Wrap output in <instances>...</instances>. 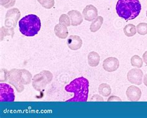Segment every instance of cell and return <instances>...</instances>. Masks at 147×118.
Instances as JSON below:
<instances>
[{
	"mask_svg": "<svg viewBox=\"0 0 147 118\" xmlns=\"http://www.w3.org/2000/svg\"><path fill=\"white\" fill-rule=\"evenodd\" d=\"M68 15L70 19L71 25L78 26L83 22V16L80 11L76 10L69 11L68 13Z\"/></svg>",
	"mask_w": 147,
	"mask_h": 118,
	"instance_id": "cell-13",
	"label": "cell"
},
{
	"mask_svg": "<svg viewBox=\"0 0 147 118\" xmlns=\"http://www.w3.org/2000/svg\"><path fill=\"white\" fill-rule=\"evenodd\" d=\"M137 32L140 35H145L147 34V23L141 22L136 27Z\"/></svg>",
	"mask_w": 147,
	"mask_h": 118,
	"instance_id": "cell-21",
	"label": "cell"
},
{
	"mask_svg": "<svg viewBox=\"0 0 147 118\" xmlns=\"http://www.w3.org/2000/svg\"><path fill=\"white\" fill-rule=\"evenodd\" d=\"M104 19L102 16H98L95 19L92 21V23L90 25V31L91 32H96L100 29L103 24Z\"/></svg>",
	"mask_w": 147,
	"mask_h": 118,
	"instance_id": "cell-16",
	"label": "cell"
},
{
	"mask_svg": "<svg viewBox=\"0 0 147 118\" xmlns=\"http://www.w3.org/2000/svg\"><path fill=\"white\" fill-rule=\"evenodd\" d=\"M143 76H144L143 71L139 68H135V69H130L128 72L127 78L129 82L132 84L140 85L143 81Z\"/></svg>",
	"mask_w": 147,
	"mask_h": 118,
	"instance_id": "cell-8",
	"label": "cell"
},
{
	"mask_svg": "<svg viewBox=\"0 0 147 118\" xmlns=\"http://www.w3.org/2000/svg\"><path fill=\"white\" fill-rule=\"evenodd\" d=\"M115 9L118 16L127 21L138 16L142 5L139 0H118Z\"/></svg>",
	"mask_w": 147,
	"mask_h": 118,
	"instance_id": "cell-2",
	"label": "cell"
},
{
	"mask_svg": "<svg viewBox=\"0 0 147 118\" xmlns=\"http://www.w3.org/2000/svg\"><path fill=\"white\" fill-rule=\"evenodd\" d=\"M89 81L83 77L76 78L65 87L68 92L74 93V97L66 102H86L89 93Z\"/></svg>",
	"mask_w": 147,
	"mask_h": 118,
	"instance_id": "cell-1",
	"label": "cell"
},
{
	"mask_svg": "<svg viewBox=\"0 0 147 118\" xmlns=\"http://www.w3.org/2000/svg\"><path fill=\"white\" fill-rule=\"evenodd\" d=\"M90 101H104V99L103 98H102L101 97H100L99 95H94L93 97H92L91 98V99L90 100Z\"/></svg>",
	"mask_w": 147,
	"mask_h": 118,
	"instance_id": "cell-25",
	"label": "cell"
},
{
	"mask_svg": "<svg viewBox=\"0 0 147 118\" xmlns=\"http://www.w3.org/2000/svg\"><path fill=\"white\" fill-rule=\"evenodd\" d=\"M21 33L26 37H34L40 31L41 22L39 17L35 14H29L19 22Z\"/></svg>",
	"mask_w": 147,
	"mask_h": 118,
	"instance_id": "cell-3",
	"label": "cell"
},
{
	"mask_svg": "<svg viewBox=\"0 0 147 118\" xmlns=\"http://www.w3.org/2000/svg\"><path fill=\"white\" fill-rule=\"evenodd\" d=\"M142 57H143V61H144V63L146 64V66H147V51L144 53V55H143ZM146 75H147V74Z\"/></svg>",
	"mask_w": 147,
	"mask_h": 118,
	"instance_id": "cell-27",
	"label": "cell"
},
{
	"mask_svg": "<svg viewBox=\"0 0 147 118\" xmlns=\"http://www.w3.org/2000/svg\"><path fill=\"white\" fill-rule=\"evenodd\" d=\"M98 92L99 93L100 95H102V96L107 97L111 94L112 90L109 85H108L105 83H103L99 86Z\"/></svg>",
	"mask_w": 147,
	"mask_h": 118,
	"instance_id": "cell-17",
	"label": "cell"
},
{
	"mask_svg": "<svg viewBox=\"0 0 147 118\" xmlns=\"http://www.w3.org/2000/svg\"><path fill=\"white\" fill-rule=\"evenodd\" d=\"M131 65L137 68H140L143 66V59L138 55H134L130 59Z\"/></svg>",
	"mask_w": 147,
	"mask_h": 118,
	"instance_id": "cell-20",
	"label": "cell"
},
{
	"mask_svg": "<svg viewBox=\"0 0 147 118\" xmlns=\"http://www.w3.org/2000/svg\"><path fill=\"white\" fill-rule=\"evenodd\" d=\"M42 6L44 8L50 9L52 8L54 5H55V1L54 0H37Z\"/></svg>",
	"mask_w": 147,
	"mask_h": 118,
	"instance_id": "cell-22",
	"label": "cell"
},
{
	"mask_svg": "<svg viewBox=\"0 0 147 118\" xmlns=\"http://www.w3.org/2000/svg\"><path fill=\"white\" fill-rule=\"evenodd\" d=\"M126 96L131 101H137L142 97V91L137 86L130 85L126 90Z\"/></svg>",
	"mask_w": 147,
	"mask_h": 118,
	"instance_id": "cell-11",
	"label": "cell"
},
{
	"mask_svg": "<svg viewBox=\"0 0 147 118\" xmlns=\"http://www.w3.org/2000/svg\"><path fill=\"white\" fill-rule=\"evenodd\" d=\"M22 71V78L21 83L23 85H28L31 82L32 79V75L30 72L26 69H21Z\"/></svg>",
	"mask_w": 147,
	"mask_h": 118,
	"instance_id": "cell-18",
	"label": "cell"
},
{
	"mask_svg": "<svg viewBox=\"0 0 147 118\" xmlns=\"http://www.w3.org/2000/svg\"><path fill=\"white\" fill-rule=\"evenodd\" d=\"M100 56L97 52L91 51L88 54V62L91 67H96L99 65L100 62Z\"/></svg>",
	"mask_w": 147,
	"mask_h": 118,
	"instance_id": "cell-15",
	"label": "cell"
},
{
	"mask_svg": "<svg viewBox=\"0 0 147 118\" xmlns=\"http://www.w3.org/2000/svg\"><path fill=\"white\" fill-rule=\"evenodd\" d=\"M119 61L114 57H109L104 59L102 67L103 69L107 72H112L117 71L119 67Z\"/></svg>",
	"mask_w": 147,
	"mask_h": 118,
	"instance_id": "cell-9",
	"label": "cell"
},
{
	"mask_svg": "<svg viewBox=\"0 0 147 118\" xmlns=\"http://www.w3.org/2000/svg\"><path fill=\"white\" fill-rule=\"evenodd\" d=\"M54 31H55L56 36L61 39H67L68 35L67 27L60 24L55 25V29H54Z\"/></svg>",
	"mask_w": 147,
	"mask_h": 118,
	"instance_id": "cell-14",
	"label": "cell"
},
{
	"mask_svg": "<svg viewBox=\"0 0 147 118\" xmlns=\"http://www.w3.org/2000/svg\"><path fill=\"white\" fill-rule=\"evenodd\" d=\"M144 85L146 86V87H147V75H145V76H144Z\"/></svg>",
	"mask_w": 147,
	"mask_h": 118,
	"instance_id": "cell-28",
	"label": "cell"
},
{
	"mask_svg": "<svg viewBox=\"0 0 147 118\" xmlns=\"http://www.w3.org/2000/svg\"><path fill=\"white\" fill-rule=\"evenodd\" d=\"M82 14L84 20L91 22L93 21L98 17V11L97 8L94 6L89 5L84 7Z\"/></svg>",
	"mask_w": 147,
	"mask_h": 118,
	"instance_id": "cell-10",
	"label": "cell"
},
{
	"mask_svg": "<svg viewBox=\"0 0 147 118\" xmlns=\"http://www.w3.org/2000/svg\"><path fill=\"white\" fill-rule=\"evenodd\" d=\"M67 45L68 48L73 51L78 50L82 48L83 45V40L78 35H70L67 40Z\"/></svg>",
	"mask_w": 147,
	"mask_h": 118,
	"instance_id": "cell-12",
	"label": "cell"
},
{
	"mask_svg": "<svg viewBox=\"0 0 147 118\" xmlns=\"http://www.w3.org/2000/svg\"><path fill=\"white\" fill-rule=\"evenodd\" d=\"M16 3V0H1V5L5 8H9Z\"/></svg>",
	"mask_w": 147,
	"mask_h": 118,
	"instance_id": "cell-24",
	"label": "cell"
},
{
	"mask_svg": "<svg viewBox=\"0 0 147 118\" xmlns=\"http://www.w3.org/2000/svg\"><path fill=\"white\" fill-rule=\"evenodd\" d=\"M146 17H147V11H146Z\"/></svg>",
	"mask_w": 147,
	"mask_h": 118,
	"instance_id": "cell-29",
	"label": "cell"
},
{
	"mask_svg": "<svg viewBox=\"0 0 147 118\" xmlns=\"http://www.w3.org/2000/svg\"><path fill=\"white\" fill-rule=\"evenodd\" d=\"M14 99L15 95L12 87L5 83H0V101L13 102Z\"/></svg>",
	"mask_w": 147,
	"mask_h": 118,
	"instance_id": "cell-6",
	"label": "cell"
},
{
	"mask_svg": "<svg viewBox=\"0 0 147 118\" xmlns=\"http://www.w3.org/2000/svg\"><path fill=\"white\" fill-rule=\"evenodd\" d=\"M21 17L20 11L17 8L11 9L7 11L5 18V25L7 28H14L17 22Z\"/></svg>",
	"mask_w": 147,
	"mask_h": 118,
	"instance_id": "cell-7",
	"label": "cell"
},
{
	"mask_svg": "<svg viewBox=\"0 0 147 118\" xmlns=\"http://www.w3.org/2000/svg\"><path fill=\"white\" fill-rule=\"evenodd\" d=\"M123 32H124V34L127 37H133L137 33V28L134 24H127L123 28Z\"/></svg>",
	"mask_w": 147,
	"mask_h": 118,
	"instance_id": "cell-19",
	"label": "cell"
},
{
	"mask_svg": "<svg viewBox=\"0 0 147 118\" xmlns=\"http://www.w3.org/2000/svg\"><path fill=\"white\" fill-rule=\"evenodd\" d=\"M107 101H121V98L113 96V97H111L109 99H108Z\"/></svg>",
	"mask_w": 147,
	"mask_h": 118,
	"instance_id": "cell-26",
	"label": "cell"
},
{
	"mask_svg": "<svg viewBox=\"0 0 147 118\" xmlns=\"http://www.w3.org/2000/svg\"><path fill=\"white\" fill-rule=\"evenodd\" d=\"M53 75L50 71H42L34 76L32 79V86L34 89L41 92L45 89L47 84L52 81Z\"/></svg>",
	"mask_w": 147,
	"mask_h": 118,
	"instance_id": "cell-4",
	"label": "cell"
},
{
	"mask_svg": "<svg viewBox=\"0 0 147 118\" xmlns=\"http://www.w3.org/2000/svg\"><path fill=\"white\" fill-rule=\"evenodd\" d=\"M22 78L21 69H13L8 72L7 74V79L9 81V83L13 85L18 92L21 93L24 90V87L23 84L21 83Z\"/></svg>",
	"mask_w": 147,
	"mask_h": 118,
	"instance_id": "cell-5",
	"label": "cell"
},
{
	"mask_svg": "<svg viewBox=\"0 0 147 118\" xmlns=\"http://www.w3.org/2000/svg\"><path fill=\"white\" fill-rule=\"evenodd\" d=\"M59 24H62L66 27H69L71 25V21L68 14L61 15L59 18Z\"/></svg>",
	"mask_w": 147,
	"mask_h": 118,
	"instance_id": "cell-23",
	"label": "cell"
}]
</instances>
